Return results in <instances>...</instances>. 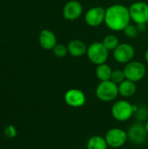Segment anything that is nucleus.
<instances>
[{"mask_svg":"<svg viewBox=\"0 0 148 149\" xmlns=\"http://www.w3.org/2000/svg\"><path fill=\"white\" fill-rule=\"evenodd\" d=\"M129 10L123 4H113L106 9V25L113 31H123L130 24Z\"/></svg>","mask_w":148,"mask_h":149,"instance_id":"nucleus-1","label":"nucleus"},{"mask_svg":"<svg viewBox=\"0 0 148 149\" xmlns=\"http://www.w3.org/2000/svg\"><path fill=\"white\" fill-rule=\"evenodd\" d=\"M96 97L103 102H112L120 95L119 86L112 80L100 81L95 90Z\"/></svg>","mask_w":148,"mask_h":149,"instance_id":"nucleus-2","label":"nucleus"},{"mask_svg":"<svg viewBox=\"0 0 148 149\" xmlns=\"http://www.w3.org/2000/svg\"><path fill=\"white\" fill-rule=\"evenodd\" d=\"M111 113L114 120L125 122L134 115V105H132L126 100H120L113 103Z\"/></svg>","mask_w":148,"mask_h":149,"instance_id":"nucleus-3","label":"nucleus"},{"mask_svg":"<svg viewBox=\"0 0 148 149\" xmlns=\"http://www.w3.org/2000/svg\"><path fill=\"white\" fill-rule=\"evenodd\" d=\"M86 55L92 64L99 65L107 61L109 51L104 46L102 42H93L87 47Z\"/></svg>","mask_w":148,"mask_h":149,"instance_id":"nucleus-4","label":"nucleus"},{"mask_svg":"<svg viewBox=\"0 0 148 149\" xmlns=\"http://www.w3.org/2000/svg\"><path fill=\"white\" fill-rule=\"evenodd\" d=\"M105 139L109 148H120L128 141L127 132L120 127H113L106 132Z\"/></svg>","mask_w":148,"mask_h":149,"instance_id":"nucleus-5","label":"nucleus"},{"mask_svg":"<svg viewBox=\"0 0 148 149\" xmlns=\"http://www.w3.org/2000/svg\"><path fill=\"white\" fill-rule=\"evenodd\" d=\"M124 72L126 79L137 83L146 76L147 68L143 63L132 60L131 62L126 64V66L124 67Z\"/></svg>","mask_w":148,"mask_h":149,"instance_id":"nucleus-6","label":"nucleus"},{"mask_svg":"<svg viewBox=\"0 0 148 149\" xmlns=\"http://www.w3.org/2000/svg\"><path fill=\"white\" fill-rule=\"evenodd\" d=\"M131 20H133L135 24L148 23V3L145 2H135L130 5L128 8Z\"/></svg>","mask_w":148,"mask_h":149,"instance_id":"nucleus-7","label":"nucleus"},{"mask_svg":"<svg viewBox=\"0 0 148 149\" xmlns=\"http://www.w3.org/2000/svg\"><path fill=\"white\" fill-rule=\"evenodd\" d=\"M128 141L134 145H143L147 140V133L143 122H135L127 129Z\"/></svg>","mask_w":148,"mask_h":149,"instance_id":"nucleus-8","label":"nucleus"},{"mask_svg":"<svg viewBox=\"0 0 148 149\" xmlns=\"http://www.w3.org/2000/svg\"><path fill=\"white\" fill-rule=\"evenodd\" d=\"M135 55L134 47L126 43H120L113 51L114 59L120 64H127L131 62Z\"/></svg>","mask_w":148,"mask_h":149,"instance_id":"nucleus-9","label":"nucleus"},{"mask_svg":"<svg viewBox=\"0 0 148 149\" xmlns=\"http://www.w3.org/2000/svg\"><path fill=\"white\" fill-rule=\"evenodd\" d=\"M106 9L102 6L90 8L85 14V21L91 27H97L105 23Z\"/></svg>","mask_w":148,"mask_h":149,"instance_id":"nucleus-10","label":"nucleus"},{"mask_svg":"<svg viewBox=\"0 0 148 149\" xmlns=\"http://www.w3.org/2000/svg\"><path fill=\"white\" fill-rule=\"evenodd\" d=\"M65 103L73 108H79L85 104L86 98L83 91L77 88H71L67 90L64 95Z\"/></svg>","mask_w":148,"mask_h":149,"instance_id":"nucleus-11","label":"nucleus"},{"mask_svg":"<svg viewBox=\"0 0 148 149\" xmlns=\"http://www.w3.org/2000/svg\"><path fill=\"white\" fill-rule=\"evenodd\" d=\"M83 13V6L77 0L68 1L63 8V16L67 20H76Z\"/></svg>","mask_w":148,"mask_h":149,"instance_id":"nucleus-12","label":"nucleus"},{"mask_svg":"<svg viewBox=\"0 0 148 149\" xmlns=\"http://www.w3.org/2000/svg\"><path fill=\"white\" fill-rule=\"evenodd\" d=\"M38 41L40 46L46 51L52 50L53 47L57 45L56 35L48 29H44L40 31Z\"/></svg>","mask_w":148,"mask_h":149,"instance_id":"nucleus-13","label":"nucleus"},{"mask_svg":"<svg viewBox=\"0 0 148 149\" xmlns=\"http://www.w3.org/2000/svg\"><path fill=\"white\" fill-rule=\"evenodd\" d=\"M68 53L74 57V58H79L86 54L87 52V46L86 45L79 39H73L72 40L68 45Z\"/></svg>","mask_w":148,"mask_h":149,"instance_id":"nucleus-14","label":"nucleus"},{"mask_svg":"<svg viewBox=\"0 0 148 149\" xmlns=\"http://www.w3.org/2000/svg\"><path fill=\"white\" fill-rule=\"evenodd\" d=\"M118 86H119V93L120 96L124 98H131L136 93L137 86L136 83L133 81L126 79L123 82H121Z\"/></svg>","mask_w":148,"mask_h":149,"instance_id":"nucleus-15","label":"nucleus"},{"mask_svg":"<svg viewBox=\"0 0 148 149\" xmlns=\"http://www.w3.org/2000/svg\"><path fill=\"white\" fill-rule=\"evenodd\" d=\"M108 148L105 137L100 135L90 137L86 143V149H108Z\"/></svg>","mask_w":148,"mask_h":149,"instance_id":"nucleus-16","label":"nucleus"},{"mask_svg":"<svg viewBox=\"0 0 148 149\" xmlns=\"http://www.w3.org/2000/svg\"><path fill=\"white\" fill-rule=\"evenodd\" d=\"M96 77L99 81H106V80H110L111 76L113 73V69L109 65L106 63L101 64L97 65L96 68Z\"/></svg>","mask_w":148,"mask_h":149,"instance_id":"nucleus-17","label":"nucleus"},{"mask_svg":"<svg viewBox=\"0 0 148 149\" xmlns=\"http://www.w3.org/2000/svg\"><path fill=\"white\" fill-rule=\"evenodd\" d=\"M102 44L109 52H113L120 43V40L117 36L109 34L103 38Z\"/></svg>","mask_w":148,"mask_h":149,"instance_id":"nucleus-18","label":"nucleus"},{"mask_svg":"<svg viewBox=\"0 0 148 149\" xmlns=\"http://www.w3.org/2000/svg\"><path fill=\"white\" fill-rule=\"evenodd\" d=\"M137 121L146 122L148 120V108L145 106L134 105V115Z\"/></svg>","mask_w":148,"mask_h":149,"instance_id":"nucleus-19","label":"nucleus"},{"mask_svg":"<svg viewBox=\"0 0 148 149\" xmlns=\"http://www.w3.org/2000/svg\"><path fill=\"white\" fill-rule=\"evenodd\" d=\"M52 52H53V54L57 58H65L68 54V48L66 45H65L63 44L57 43V45L53 47Z\"/></svg>","mask_w":148,"mask_h":149,"instance_id":"nucleus-20","label":"nucleus"},{"mask_svg":"<svg viewBox=\"0 0 148 149\" xmlns=\"http://www.w3.org/2000/svg\"><path fill=\"white\" fill-rule=\"evenodd\" d=\"M125 79H126V75H125V72H124V70L116 69V70L113 71L110 80H112L113 82H114L117 85H120Z\"/></svg>","mask_w":148,"mask_h":149,"instance_id":"nucleus-21","label":"nucleus"},{"mask_svg":"<svg viewBox=\"0 0 148 149\" xmlns=\"http://www.w3.org/2000/svg\"><path fill=\"white\" fill-rule=\"evenodd\" d=\"M124 33L126 37L130 38H136L139 34V31L137 29V26L136 25H133V24H129L125 29H124Z\"/></svg>","mask_w":148,"mask_h":149,"instance_id":"nucleus-22","label":"nucleus"},{"mask_svg":"<svg viewBox=\"0 0 148 149\" xmlns=\"http://www.w3.org/2000/svg\"><path fill=\"white\" fill-rule=\"evenodd\" d=\"M146 25L147 24H136L137 26V29L139 31V32H143L146 31Z\"/></svg>","mask_w":148,"mask_h":149,"instance_id":"nucleus-23","label":"nucleus"},{"mask_svg":"<svg viewBox=\"0 0 148 149\" xmlns=\"http://www.w3.org/2000/svg\"><path fill=\"white\" fill-rule=\"evenodd\" d=\"M145 58H146V61H147V63L148 64V49L147 50L146 53H145Z\"/></svg>","mask_w":148,"mask_h":149,"instance_id":"nucleus-24","label":"nucleus"},{"mask_svg":"<svg viewBox=\"0 0 148 149\" xmlns=\"http://www.w3.org/2000/svg\"><path fill=\"white\" fill-rule=\"evenodd\" d=\"M145 124V127H146V130H147V133L148 134V120L144 123Z\"/></svg>","mask_w":148,"mask_h":149,"instance_id":"nucleus-25","label":"nucleus"},{"mask_svg":"<svg viewBox=\"0 0 148 149\" xmlns=\"http://www.w3.org/2000/svg\"><path fill=\"white\" fill-rule=\"evenodd\" d=\"M108 1H111V0H108Z\"/></svg>","mask_w":148,"mask_h":149,"instance_id":"nucleus-26","label":"nucleus"}]
</instances>
